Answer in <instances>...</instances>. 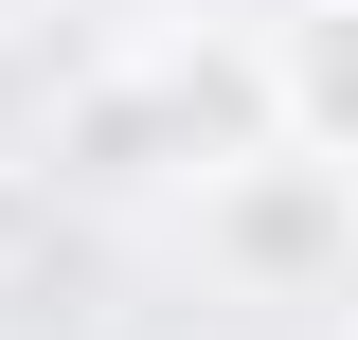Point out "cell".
Returning a JSON list of instances; mask_svg holds the SVG:
<instances>
[{
  "instance_id": "1",
  "label": "cell",
  "mask_w": 358,
  "mask_h": 340,
  "mask_svg": "<svg viewBox=\"0 0 358 340\" xmlns=\"http://www.w3.org/2000/svg\"><path fill=\"white\" fill-rule=\"evenodd\" d=\"M72 179H251L268 162V54H215V36H162L143 72H90L54 108Z\"/></svg>"
},
{
  "instance_id": "2",
  "label": "cell",
  "mask_w": 358,
  "mask_h": 340,
  "mask_svg": "<svg viewBox=\"0 0 358 340\" xmlns=\"http://www.w3.org/2000/svg\"><path fill=\"white\" fill-rule=\"evenodd\" d=\"M268 126L305 143L322 179L358 162V0H305V18H287V54H268Z\"/></svg>"
},
{
  "instance_id": "3",
  "label": "cell",
  "mask_w": 358,
  "mask_h": 340,
  "mask_svg": "<svg viewBox=\"0 0 358 340\" xmlns=\"http://www.w3.org/2000/svg\"><path fill=\"white\" fill-rule=\"evenodd\" d=\"M215 197H233V251H251V269H305V251H341V179H322V162H287V179H215Z\"/></svg>"
},
{
  "instance_id": "4",
  "label": "cell",
  "mask_w": 358,
  "mask_h": 340,
  "mask_svg": "<svg viewBox=\"0 0 358 340\" xmlns=\"http://www.w3.org/2000/svg\"><path fill=\"white\" fill-rule=\"evenodd\" d=\"M54 287H72V215H54L36 162H0V323H36Z\"/></svg>"
},
{
  "instance_id": "5",
  "label": "cell",
  "mask_w": 358,
  "mask_h": 340,
  "mask_svg": "<svg viewBox=\"0 0 358 340\" xmlns=\"http://www.w3.org/2000/svg\"><path fill=\"white\" fill-rule=\"evenodd\" d=\"M162 18H197V0H162Z\"/></svg>"
}]
</instances>
